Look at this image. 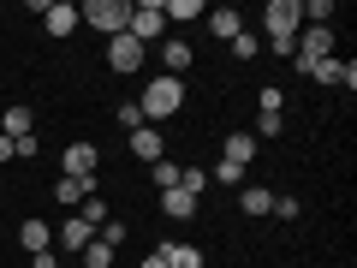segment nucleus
I'll list each match as a JSON object with an SVG mask.
<instances>
[{"instance_id":"393cba45","label":"nucleus","mask_w":357,"mask_h":268,"mask_svg":"<svg viewBox=\"0 0 357 268\" xmlns=\"http://www.w3.org/2000/svg\"><path fill=\"white\" fill-rule=\"evenodd\" d=\"M42 155V137L30 131V137H13V161H36Z\"/></svg>"},{"instance_id":"a211bd4d","label":"nucleus","mask_w":357,"mask_h":268,"mask_svg":"<svg viewBox=\"0 0 357 268\" xmlns=\"http://www.w3.org/2000/svg\"><path fill=\"white\" fill-rule=\"evenodd\" d=\"M161 13H167V24H197L203 18V0H161Z\"/></svg>"},{"instance_id":"1a4fd4ad","label":"nucleus","mask_w":357,"mask_h":268,"mask_svg":"<svg viewBox=\"0 0 357 268\" xmlns=\"http://www.w3.org/2000/svg\"><path fill=\"white\" fill-rule=\"evenodd\" d=\"M161 215L167 221H197V215H203V197H191V191H178V185H173V191H161Z\"/></svg>"},{"instance_id":"f8f14e48","label":"nucleus","mask_w":357,"mask_h":268,"mask_svg":"<svg viewBox=\"0 0 357 268\" xmlns=\"http://www.w3.org/2000/svg\"><path fill=\"white\" fill-rule=\"evenodd\" d=\"M84 197H96V179H54V203H60V209H77V203H84Z\"/></svg>"},{"instance_id":"4468645a","label":"nucleus","mask_w":357,"mask_h":268,"mask_svg":"<svg viewBox=\"0 0 357 268\" xmlns=\"http://www.w3.org/2000/svg\"><path fill=\"white\" fill-rule=\"evenodd\" d=\"M89 239H96V227H89L84 215H66V221H60V244H66V251L84 256V244H89Z\"/></svg>"},{"instance_id":"2f4dec72","label":"nucleus","mask_w":357,"mask_h":268,"mask_svg":"<svg viewBox=\"0 0 357 268\" xmlns=\"http://www.w3.org/2000/svg\"><path fill=\"white\" fill-rule=\"evenodd\" d=\"M30 268H60V256H54V251H36V256H30Z\"/></svg>"},{"instance_id":"aec40b11","label":"nucleus","mask_w":357,"mask_h":268,"mask_svg":"<svg viewBox=\"0 0 357 268\" xmlns=\"http://www.w3.org/2000/svg\"><path fill=\"white\" fill-rule=\"evenodd\" d=\"M227 48L238 54V60H256V54H262V36H256V30H238V36H232Z\"/></svg>"},{"instance_id":"c85d7f7f","label":"nucleus","mask_w":357,"mask_h":268,"mask_svg":"<svg viewBox=\"0 0 357 268\" xmlns=\"http://www.w3.org/2000/svg\"><path fill=\"white\" fill-rule=\"evenodd\" d=\"M178 185V167L173 161H155V191H173Z\"/></svg>"},{"instance_id":"a878e982","label":"nucleus","mask_w":357,"mask_h":268,"mask_svg":"<svg viewBox=\"0 0 357 268\" xmlns=\"http://www.w3.org/2000/svg\"><path fill=\"white\" fill-rule=\"evenodd\" d=\"M126 232H131V227H126V221H107V227H102V232H96V239H102V244H107V251H119V244H126Z\"/></svg>"},{"instance_id":"4be33fe9","label":"nucleus","mask_w":357,"mask_h":268,"mask_svg":"<svg viewBox=\"0 0 357 268\" xmlns=\"http://www.w3.org/2000/svg\"><path fill=\"white\" fill-rule=\"evenodd\" d=\"M304 24H328L333 30V0H304Z\"/></svg>"},{"instance_id":"dca6fc26","label":"nucleus","mask_w":357,"mask_h":268,"mask_svg":"<svg viewBox=\"0 0 357 268\" xmlns=\"http://www.w3.org/2000/svg\"><path fill=\"white\" fill-rule=\"evenodd\" d=\"M30 131H36V114L30 107H6L0 114V137H30Z\"/></svg>"},{"instance_id":"b1692460","label":"nucleus","mask_w":357,"mask_h":268,"mask_svg":"<svg viewBox=\"0 0 357 268\" xmlns=\"http://www.w3.org/2000/svg\"><path fill=\"white\" fill-rule=\"evenodd\" d=\"M208 179H215V185H244V167H232V161H215V167H208Z\"/></svg>"},{"instance_id":"6e6552de","label":"nucleus","mask_w":357,"mask_h":268,"mask_svg":"<svg viewBox=\"0 0 357 268\" xmlns=\"http://www.w3.org/2000/svg\"><path fill=\"white\" fill-rule=\"evenodd\" d=\"M131 155H137V161H167V137H161V126H137L131 131Z\"/></svg>"},{"instance_id":"72a5a7b5","label":"nucleus","mask_w":357,"mask_h":268,"mask_svg":"<svg viewBox=\"0 0 357 268\" xmlns=\"http://www.w3.org/2000/svg\"><path fill=\"white\" fill-rule=\"evenodd\" d=\"M0 161H13V137H0Z\"/></svg>"},{"instance_id":"7c9ffc66","label":"nucleus","mask_w":357,"mask_h":268,"mask_svg":"<svg viewBox=\"0 0 357 268\" xmlns=\"http://www.w3.org/2000/svg\"><path fill=\"white\" fill-rule=\"evenodd\" d=\"M268 215H280V221H298L304 209H298V197H274V209H268Z\"/></svg>"},{"instance_id":"423d86ee","label":"nucleus","mask_w":357,"mask_h":268,"mask_svg":"<svg viewBox=\"0 0 357 268\" xmlns=\"http://www.w3.org/2000/svg\"><path fill=\"white\" fill-rule=\"evenodd\" d=\"M42 30H48L54 42H66V36L77 30V6H72V0H48V13H42Z\"/></svg>"},{"instance_id":"473e14b6","label":"nucleus","mask_w":357,"mask_h":268,"mask_svg":"<svg viewBox=\"0 0 357 268\" xmlns=\"http://www.w3.org/2000/svg\"><path fill=\"white\" fill-rule=\"evenodd\" d=\"M137 268H167V262H161V256H155V251H149V256H143V262H137Z\"/></svg>"},{"instance_id":"7ed1b4c3","label":"nucleus","mask_w":357,"mask_h":268,"mask_svg":"<svg viewBox=\"0 0 357 268\" xmlns=\"http://www.w3.org/2000/svg\"><path fill=\"white\" fill-rule=\"evenodd\" d=\"M131 42H167V13H161V0H131V24H126Z\"/></svg>"},{"instance_id":"f257e3e1","label":"nucleus","mask_w":357,"mask_h":268,"mask_svg":"<svg viewBox=\"0 0 357 268\" xmlns=\"http://www.w3.org/2000/svg\"><path fill=\"white\" fill-rule=\"evenodd\" d=\"M137 107H143V126H161V119H173L178 107H185V77H161V72H155L149 84H143Z\"/></svg>"},{"instance_id":"9d476101","label":"nucleus","mask_w":357,"mask_h":268,"mask_svg":"<svg viewBox=\"0 0 357 268\" xmlns=\"http://www.w3.org/2000/svg\"><path fill=\"white\" fill-rule=\"evenodd\" d=\"M155 256H161L167 268H203V251H197V244H185V239H167V244H155Z\"/></svg>"},{"instance_id":"5701e85b","label":"nucleus","mask_w":357,"mask_h":268,"mask_svg":"<svg viewBox=\"0 0 357 268\" xmlns=\"http://www.w3.org/2000/svg\"><path fill=\"white\" fill-rule=\"evenodd\" d=\"M84 268H114V251H107L102 239H89L84 244Z\"/></svg>"},{"instance_id":"20e7f679","label":"nucleus","mask_w":357,"mask_h":268,"mask_svg":"<svg viewBox=\"0 0 357 268\" xmlns=\"http://www.w3.org/2000/svg\"><path fill=\"white\" fill-rule=\"evenodd\" d=\"M96 167H102V149H96L89 137H77V143L60 149V173L66 179H96Z\"/></svg>"},{"instance_id":"412c9836","label":"nucleus","mask_w":357,"mask_h":268,"mask_svg":"<svg viewBox=\"0 0 357 268\" xmlns=\"http://www.w3.org/2000/svg\"><path fill=\"white\" fill-rule=\"evenodd\" d=\"M178 191L203 197V191H208V173H203V167H178Z\"/></svg>"},{"instance_id":"39448f33","label":"nucleus","mask_w":357,"mask_h":268,"mask_svg":"<svg viewBox=\"0 0 357 268\" xmlns=\"http://www.w3.org/2000/svg\"><path fill=\"white\" fill-rule=\"evenodd\" d=\"M191 66H197V48H191V42H178V36L161 42V77H185Z\"/></svg>"},{"instance_id":"2eb2a0df","label":"nucleus","mask_w":357,"mask_h":268,"mask_svg":"<svg viewBox=\"0 0 357 268\" xmlns=\"http://www.w3.org/2000/svg\"><path fill=\"white\" fill-rule=\"evenodd\" d=\"M18 244H24L30 256H36V251H54V227H48V221H24V227H18Z\"/></svg>"},{"instance_id":"f3484780","label":"nucleus","mask_w":357,"mask_h":268,"mask_svg":"<svg viewBox=\"0 0 357 268\" xmlns=\"http://www.w3.org/2000/svg\"><path fill=\"white\" fill-rule=\"evenodd\" d=\"M238 209H244V215H268V209H274V191H268V185H244Z\"/></svg>"},{"instance_id":"ddd939ff","label":"nucleus","mask_w":357,"mask_h":268,"mask_svg":"<svg viewBox=\"0 0 357 268\" xmlns=\"http://www.w3.org/2000/svg\"><path fill=\"white\" fill-rule=\"evenodd\" d=\"M203 18H208V36H220V42H232V36L244 30V13H238V6H215V13H203Z\"/></svg>"},{"instance_id":"9b49d317","label":"nucleus","mask_w":357,"mask_h":268,"mask_svg":"<svg viewBox=\"0 0 357 268\" xmlns=\"http://www.w3.org/2000/svg\"><path fill=\"white\" fill-rule=\"evenodd\" d=\"M256 131H227V149H220V161H232V167H250L256 161Z\"/></svg>"},{"instance_id":"cd10ccee","label":"nucleus","mask_w":357,"mask_h":268,"mask_svg":"<svg viewBox=\"0 0 357 268\" xmlns=\"http://www.w3.org/2000/svg\"><path fill=\"white\" fill-rule=\"evenodd\" d=\"M280 126H286L280 114H256V143H262V137H280Z\"/></svg>"},{"instance_id":"f03ea898","label":"nucleus","mask_w":357,"mask_h":268,"mask_svg":"<svg viewBox=\"0 0 357 268\" xmlns=\"http://www.w3.org/2000/svg\"><path fill=\"white\" fill-rule=\"evenodd\" d=\"M77 24L102 30V36L114 42V36H126V24H131V0H84V6H77Z\"/></svg>"},{"instance_id":"0eeeda50","label":"nucleus","mask_w":357,"mask_h":268,"mask_svg":"<svg viewBox=\"0 0 357 268\" xmlns=\"http://www.w3.org/2000/svg\"><path fill=\"white\" fill-rule=\"evenodd\" d=\"M143 60H149L143 42H131V36H114V42H107V66H114V72H137Z\"/></svg>"},{"instance_id":"c756f323","label":"nucleus","mask_w":357,"mask_h":268,"mask_svg":"<svg viewBox=\"0 0 357 268\" xmlns=\"http://www.w3.org/2000/svg\"><path fill=\"white\" fill-rule=\"evenodd\" d=\"M256 107H262V114H280V107H286V96H280V89H274V84H268L262 96H256Z\"/></svg>"},{"instance_id":"bb28decb","label":"nucleus","mask_w":357,"mask_h":268,"mask_svg":"<svg viewBox=\"0 0 357 268\" xmlns=\"http://www.w3.org/2000/svg\"><path fill=\"white\" fill-rule=\"evenodd\" d=\"M114 119H119L126 131H137V126H143V107H137V102H119V107H114Z\"/></svg>"},{"instance_id":"6ab92c4d","label":"nucleus","mask_w":357,"mask_h":268,"mask_svg":"<svg viewBox=\"0 0 357 268\" xmlns=\"http://www.w3.org/2000/svg\"><path fill=\"white\" fill-rule=\"evenodd\" d=\"M77 215H84V221H89L96 232H102L107 221H114V215H107V203H102V197H84V203H77Z\"/></svg>"}]
</instances>
